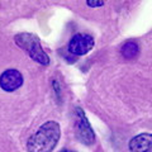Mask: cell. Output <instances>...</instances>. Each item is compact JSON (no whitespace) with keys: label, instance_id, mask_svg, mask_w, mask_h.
Listing matches in <instances>:
<instances>
[{"label":"cell","instance_id":"cell-1","mask_svg":"<svg viewBox=\"0 0 152 152\" xmlns=\"http://www.w3.org/2000/svg\"><path fill=\"white\" fill-rule=\"evenodd\" d=\"M61 137L60 124L55 121H48L37 129L27 142L28 152H52Z\"/></svg>","mask_w":152,"mask_h":152},{"label":"cell","instance_id":"cell-2","mask_svg":"<svg viewBox=\"0 0 152 152\" xmlns=\"http://www.w3.org/2000/svg\"><path fill=\"white\" fill-rule=\"evenodd\" d=\"M15 43L23 48L28 55L31 56V58H33L36 62L41 65H48L50 64V57L45 52L43 47L41 46L39 38L36 34L32 33H19L14 38Z\"/></svg>","mask_w":152,"mask_h":152},{"label":"cell","instance_id":"cell-3","mask_svg":"<svg viewBox=\"0 0 152 152\" xmlns=\"http://www.w3.org/2000/svg\"><path fill=\"white\" fill-rule=\"evenodd\" d=\"M75 134L77 140L84 145H93L95 141V134L86 115L81 108L75 109Z\"/></svg>","mask_w":152,"mask_h":152},{"label":"cell","instance_id":"cell-4","mask_svg":"<svg viewBox=\"0 0 152 152\" xmlns=\"http://www.w3.org/2000/svg\"><path fill=\"white\" fill-rule=\"evenodd\" d=\"M95 45L94 38L86 33H77L71 38L69 43V52L75 56H84L93 50Z\"/></svg>","mask_w":152,"mask_h":152},{"label":"cell","instance_id":"cell-5","mask_svg":"<svg viewBox=\"0 0 152 152\" xmlns=\"http://www.w3.org/2000/svg\"><path fill=\"white\" fill-rule=\"evenodd\" d=\"M22 85H23V75L20 74V71H18L15 69L5 70L0 75V88L4 91H8V93L15 91Z\"/></svg>","mask_w":152,"mask_h":152},{"label":"cell","instance_id":"cell-6","mask_svg":"<svg viewBox=\"0 0 152 152\" xmlns=\"http://www.w3.org/2000/svg\"><path fill=\"white\" fill-rule=\"evenodd\" d=\"M152 147V136L150 133H142L129 141L128 148L131 152H148Z\"/></svg>","mask_w":152,"mask_h":152},{"label":"cell","instance_id":"cell-7","mask_svg":"<svg viewBox=\"0 0 152 152\" xmlns=\"http://www.w3.org/2000/svg\"><path fill=\"white\" fill-rule=\"evenodd\" d=\"M121 52H122V55H123L124 58L133 60V58H136V57L138 56V53H140V47H138V45H137L136 42L128 41V42H126V43L123 45Z\"/></svg>","mask_w":152,"mask_h":152},{"label":"cell","instance_id":"cell-8","mask_svg":"<svg viewBox=\"0 0 152 152\" xmlns=\"http://www.w3.org/2000/svg\"><path fill=\"white\" fill-rule=\"evenodd\" d=\"M86 5L90 8H96V7H103L104 5V1H88Z\"/></svg>","mask_w":152,"mask_h":152},{"label":"cell","instance_id":"cell-9","mask_svg":"<svg viewBox=\"0 0 152 152\" xmlns=\"http://www.w3.org/2000/svg\"><path fill=\"white\" fill-rule=\"evenodd\" d=\"M61 152H72V151H69V150H64V151H61Z\"/></svg>","mask_w":152,"mask_h":152}]
</instances>
